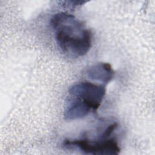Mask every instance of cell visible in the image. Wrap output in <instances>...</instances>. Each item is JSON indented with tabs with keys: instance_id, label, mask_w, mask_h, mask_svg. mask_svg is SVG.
I'll use <instances>...</instances> for the list:
<instances>
[{
	"instance_id": "cell-1",
	"label": "cell",
	"mask_w": 155,
	"mask_h": 155,
	"mask_svg": "<svg viewBox=\"0 0 155 155\" xmlns=\"http://www.w3.org/2000/svg\"><path fill=\"white\" fill-rule=\"evenodd\" d=\"M55 39L62 51L73 57L86 54L91 47V33L85 25L73 15L60 12L50 19Z\"/></svg>"
},
{
	"instance_id": "cell-2",
	"label": "cell",
	"mask_w": 155,
	"mask_h": 155,
	"mask_svg": "<svg viewBox=\"0 0 155 155\" xmlns=\"http://www.w3.org/2000/svg\"><path fill=\"white\" fill-rule=\"evenodd\" d=\"M63 145L68 148H78L84 153L91 154H117L120 150L114 138L96 141L87 139H66Z\"/></svg>"
},
{
	"instance_id": "cell-3",
	"label": "cell",
	"mask_w": 155,
	"mask_h": 155,
	"mask_svg": "<svg viewBox=\"0 0 155 155\" xmlns=\"http://www.w3.org/2000/svg\"><path fill=\"white\" fill-rule=\"evenodd\" d=\"M68 93L70 97L82 101L95 111L101 105L105 95L106 89L105 85L82 82L71 86Z\"/></svg>"
},
{
	"instance_id": "cell-4",
	"label": "cell",
	"mask_w": 155,
	"mask_h": 155,
	"mask_svg": "<svg viewBox=\"0 0 155 155\" xmlns=\"http://www.w3.org/2000/svg\"><path fill=\"white\" fill-rule=\"evenodd\" d=\"M91 110L92 108L85 102L70 96L65 106L64 117L68 120L79 119L87 116Z\"/></svg>"
},
{
	"instance_id": "cell-5",
	"label": "cell",
	"mask_w": 155,
	"mask_h": 155,
	"mask_svg": "<svg viewBox=\"0 0 155 155\" xmlns=\"http://www.w3.org/2000/svg\"><path fill=\"white\" fill-rule=\"evenodd\" d=\"M87 75L92 80L107 84L113 78L114 71L110 64L101 62L88 67Z\"/></svg>"
}]
</instances>
